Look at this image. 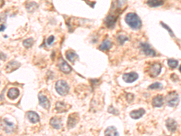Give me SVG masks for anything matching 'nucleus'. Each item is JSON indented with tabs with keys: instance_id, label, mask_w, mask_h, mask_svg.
<instances>
[{
	"instance_id": "obj_1",
	"label": "nucleus",
	"mask_w": 181,
	"mask_h": 136,
	"mask_svg": "<svg viewBox=\"0 0 181 136\" xmlns=\"http://www.w3.org/2000/svg\"><path fill=\"white\" fill-rule=\"evenodd\" d=\"M117 6H112L113 8H114V12L110 10L111 13L109 14L104 19V24L109 29H112L115 27L117 19L121 14V8L120 7V6L123 3V2L117 1Z\"/></svg>"
},
{
	"instance_id": "obj_2",
	"label": "nucleus",
	"mask_w": 181,
	"mask_h": 136,
	"mask_svg": "<svg viewBox=\"0 0 181 136\" xmlns=\"http://www.w3.org/2000/svg\"><path fill=\"white\" fill-rule=\"evenodd\" d=\"M125 21L134 30H138L142 27V21L138 15L135 13H128L125 16Z\"/></svg>"
},
{
	"instance_id": "obj_3",
	"label": "nucleus",
	"mask_w": 181,
	"mask_h": 136,
	"mask_svg": "<svg viewBox=\"0 0 181 136\" xmlns=\"http://www.w3.org/2000/svg\"><path fill=\"white\" fill-rule=\"evenodd\" d=\"M56 92L60 96H66L69 93L70 87L68 84L63 80H59L56 82L55 85Z\"/></svg>"
},
{
	"instance_id": "obj_4",
	"label": "nucleus",
	"mask_w": 181,
	"mask_h": 136,
	"mask_svg": "<svg viewBox=\"0 0 181 136\" xmlns=\"http://www.w3.org/2000/svg\"><path fill=\"white\" fill-rule=\"evenodd\" d=\"M162 70V65L159 62H155L150 65L147 69V73L151 78H155L159 75Z\"/></svg>"
},
{
	"instance_id": "obj_5",
	"label": "nucleus",
	"mask_w": 181,
	"mask_h": 136,
	"mask_svg": "<svg viewBox=\"0 0 181 136\" xmlns=\"http://www.w3.org/2000/svg\"><path fill=\"white\" fill-rule=\"evenodd\" d=\"M179 96L176 92H170L167 96V102L170 107H176L179 103Z\"/></svg>"
},
{
	"instance_id": "obj_6",
	"label": "nucleus",
	"mask_w": 181,
	"mask_h": 136,
	"mask_svg": "<svg viewBox=\"0 0 181 136\" xmlns=\"http://www.w3.org/2000/svg\"><path fill=\"white\" fill-rule=\"evenodd\" d=\"M0 128H3L6 133H12L15 130V125L9 122L7 119H4L2 122H0Z\"/></svg>"
},
{
	"instance_id": "obj_7",
	"label": "nucleus",
	"mask_w": 181,
	"mask_h": 136,
	"mask_svg": "<svg viewBox=\"0 0 181 136\" xmlns=\"http://www.w3.org/2000/svg\"><path fill=\"white\" fill-rule=\"evenodd\" d=\"M58 67L61 72L65 74H69L72 71V68L62 58H60L58 61Z\"/></svg>"
},
{
	"instance_id": "obj_8",
	"label": "nucleus",
	"mask_w": 181,
	"mask_h": 136,
	"mask_svg": "<svg viewBox=\"0 0 181 136\" xmlns=\"http://www.w3.org/2000/svg\"><path fill=\"white\" fill-rule=\"evenodd\" d=\"M140 47L141 48L143 52L146 56H152V57H154L156 56V52L151 48L150 44H149L148 43L141 42L140 44Z\"/></svg>"
},
{
	"instance_id": "obj_9",
	"label": "nucleus",
	"mask_w": 181,
	"mask_h": 136,
	"mask_svg": "<svg viewBox=\"0 0 181 136\" xmlns=\"http://www.w3.org/2000/svg\"><path fill=\"white\" fill-rule=\"evenodd\" d=\"M79 120V116L76 112L71 114L68 119L67 127L68 128H73L75 127Z\"/></svg>"
},
{
	"instance_id": "obj_10",
	"label": "nucleus",
	"mask_w": 181,
	"mask_h": 136,
	"mask_svg": "<svg viewBox=\"0 0 181 136\" xmlns=\"http://www.w3.org/2000/svg\"><path fill=\"white\" fill-rule=\"evenodd\" d=\"M138 73L135 72H131L128 73H125L123 76V79L126 83L130 84L137 81L138 79Z\"/></svg>"
},
{
	"instance_id": "obj_11",
	"label": "nucleus",
	"mask_w": 181,
	"mask_h": 136,
	"mask_svg": "<svg viewBox=\"0 0 181 136\" xmlns=\"http://www.w3.org/2000/svg\"><path fill=\"white\" fill-rule=\"evenodd\" d=\"M20 66H21V64L18 62L15 61H10L6 65V72L10 73L14 72L15 70H17Z\"/></svg>"
},
{
	"instance_id": "obj_12",
	"label": "nucleus",
	"mask_w": 181,
	"mask_h": 136,
	"mask_svg": "<svg viewBox=\"0 0 181 136\" xmlns=\"http://www.w3.org/2000/svg\"><path fill=\"white\" fill-rule=\"evenodd\" d=\"M146 113V111L143 108L133 110L130 112V116L133 119H139L142 118Z\"/></svg>"
},
{
	"instance_id": "obj_13",
	"label": "nucleus",
	"mask_w": 181,
	"mask_h": 136,
	"mask_svg": "<svg viewBox=\"0 0 181 136\" xmlns=\"http://www.w3.org/2000/svg\"><path fill=\"white\" fill-rule=\"evenodd\" d=\"M166 126L169 131L173 132L176 130L177 124L175 120L171 118H168L166 122Z\"/></svg>"
},
{
	"instance_id": "obj_14",
	"label": "nucleus",
	"mask_w": 181,
	"mask_h": 136,
	"mask_svg": "<svg viewBox=\"0 0 181 136\" xmlns=\"http://www.w3.org/2000/svg\"><path fill=\"white\" fill-rule=\"evenodd\" d=\"M39 104L45 109L49 110L50 107V103L48 98L43 95H39Z\"/></svg>"
},
{
	"instance_id": "obj_15",
	"label": "nucleus",
	"mask_w": 181,
	"mask_h": 136,
	"mask_svg": "<svg viewBox=\"0 0 181 136\" xmlns=\"http://www.w3.org/2000/svg\"><path fill=\"white\" fill-rule=\"evenodd\" d=\"M27 116L29 120L32 123H36L39 122L40 118L39 116L35 111H28L27 112Z\"/></svg>"
},
{
	"instance_id": "obj_16",
	"label": "nucleus",
	"mask_w": 181,
	"mask_h": 136,
	"mask_svg": "<svg viewBox=\"0 0 181 136\" xmlns=\"http://www.w3.org/2000/svg\"><path fill=\"white\" fill-rule=\"evenodd\" d=\"M164 104V97L162 95H157L152 100V105L154 107L160 108Z\"/></svg>"
},
{
	"instance_id": "obj_17",
	"label": "nucleus",
	"mask_w": 181,
	"mask_h": 136,
	"mask_svg": "<svg viewBox=\"0 0 181 136\" xmlns=\"http://www.w3.org/2000/svg\"><path fill=\"white\" fill-rule=\"evenodd\" d=\"M66 58L68 60H69L73 64L76 61H77L79 58L77 54L72 50H68L66 52Z\"/></svg>"
},
{
	"instance_id": "obj_18",
	"label": "nucleus",
	"mask_w": 181,
	"mask_h": 136,
	"mask_svg": "<svg viewBox=\"0 0 181 136\" xmlns=\"http://www.w3.org/2000/svg\"><path fill=\"white\" fill-rule=\"evenodd\" d=\"M50 125L54 128H55L56 129H59L62 126V123L61 119L59 118H57L56 116L52 118L50 121Z\"/></svg>"
},
{
	"instance_id": "obj_19",
	"label": "nucleus",
	"mask_w": 181,
	"mask_h": 136,
	"mask_svg": "<svg viewBox=\"0 0 181 136\" xmlns=\"http://www.w3.org/2000/svg\"><path fill=\"white\" fill-rule=\"evenodd\" d=\"M68 105L66 104L63 102H57L56 104V109L57 112H65L69 109L70 107H68Z\"/></svg>"
},
{
	"instance_id": "obj_20",
	"label": "nucleus",
	"mask_w": 181,
	"mask_h": 136,
	"mask_svg": "<svg viewBox=\"0 0 181 136\" xmlns=\"http://www.w3.org/2000/svg\"><path fill=\"white\" fill-rule=\"evenodd\" d=\"M112 42L108 39L104 40L99 47V49L102 51H108L112 47Z\"/></svg>"
},
{
	"instance_id": "obj_21",
	"label": "nucleus",
	"mask_w": 181,
	"mask_h": 136,
	"mask_svg": "<svg viewBox=\"0 0 181 136\" xmlns=\"http://www.w3.org/2000/svg\"><path fill=\"white\" fill-rule=\"evenodd\" d=\"M19 95V90L16 88H12L9 89L7 93V96L10 99H15Z\"/></svg>"
},
{
	"instance_id": "obj_22",
	"label": "nucleus",
	"mask_w": 181,
	"mask_h": 136,
	"mask_svg": "<svg viewBox=\"0 0 181 136\" xmlns=\"http://www.w3.org/2000/svg\"><path fill=\"white\" fill-rule=\"evenodd\" d=\"M105 136H119L117 129L114 126H109L105 131Z\"/></svg>"
},
{
	"instance_id": "obj_23",
	"label": "nucleus",
	"mask_w": 181,
	"mask_h": 136,
	"mask_svg": "<svg viewBox=\"0 0 181 136\" xmlns=\"http://www.w3.org/2000/svg\"><path fill=\"white\" fill-rule=\"evenodd\" d=\"M164 2L163 1H153V0H150L146 2V4L151 7H157L161 6L164 4Z\"/></svg>"
},
{
	"instance_id": "obj_24",
	"label": "nucleus",
	"mask_w": 181,
	"mask_h": 136,
	"mask_svg": "<svg viewBox=\"0 0 181 136\" xmlns=\"http://www.w3.org/2000/svg\"><path fill=\"white\" fill-rule=\"evenodd\" d=\"M38 5L34 2H30L26 4V8L29 12H33L38 8Z\"/></svg>"
},
{
	"instance_id": "obj_25",
	"label": "nucleus",
	"mask_w": 181,
	"mask_h": 136,
	"mask_svg": "<svg viewBox=\"0 0 181 136\" xmlns=\"http://www.w3.org/2000/svg\"><path fill=\"white\" fill-rule=\"evenodd\" d=\"M34 44V39L32 38L27 39L23 41V45L26 48H30L33 46Z\"/></svg>"
},
{
	"instance_id": "obj_26",
	"label": "nucleus",
	"mask_w": 181,
	"mask_h": 136,
	"mask_svg": "<svg viewBox=\"0 0 181 136\" xmlns=\"http://www.w3.org/2000/svg\"><path fill=\"white\" fill-rule=\"evenodd\" d=\"M168 65L171 69H174L178 65V61L173 59H169L168 60Z\"/></svg>"
},
{
	"instance_id": "obj_27",
	"label": "nucleus",
	"mask_w": 181,
	"mask_h": 136,
	"mask_svg": "<svg viewBox=\"0 0 181 136\" xmlns=\"http://www.w3.org/2000/svg\"><path fill=\"white\" fill-rule=\"evenodd\" d=\"M160 24L161 25V26H162L163 28H164L165 29H166V30H167V32L169 33V35H170L171 37H172V38H175V36H174V34L173 30L171 29V28H170L168 26H167L166 24H165L164 22H160Z\"/></svg>"
},
{
	"instance_id": "obj_28",
	"label": "nucleus",
	"mask_w": 181,
	"mask_h": 136,
	"mask_svg": "<svg viewBox=\"0 0 181 136\" xmlns=\"http://www.w3.org/2000/svg\"><path fill=\"white\" fill-rule=\"evenodd\" d=\"M129 38L124 35H120L117 38V41L120 45H123L125 42L127 41Z\"/></svg>"
},
{
	"instance_id": "obj_29",
	"label": "nucleus",
	"mask_w": 181,
	"mask_h": 136,
	"mask_svg": "<svg viewBox=\"0 0 181 136\" xmlns=\"http://www.w3.org/2000/svg\"><path fill=\"white\" fill-rule=\"evenodd\" d=\"M163 85L160 82H155L152 84H151L149 88L150 89H162Z\"/></svg>"
},
{
	"instance_id": "obj_30",
	"label": "nucleus",
	"mask_w": 181,
	"mask_h": 136,
	"mask_svg": "<svg viewBox=\"0 0 181 136\" xmlns=\"http://www.w3.org/2000/svg\"><path fill=\"white\" fill-rule=\"evenodd\" d=\"M107 111L109 113H111V114L115 115H118V111L116 109H115L112 106H109Z\"/></svg>"
},
{
	"instance_id": "obj_31",
	"label": "nucleus",
	"mask_w": 181,
	"mask_h": 136,
	"mask_svg": "<svg viewBox=\"0 0 181 136\" xmlns=\"http://www.w3.org/2000/svg\"><path fill=\"white\" fill-rule=\"evenodd\" d=\"M54 41V36L52 35L50 36L48 39H47V44L48 45H50L53 44V42Z\"/></svg>"
},
{
	"instance_id": "obj_32",
	"label": "nucleus",
	"mask_w": 181,
	"mask_h": 136,
	"mask_svg": "<svg viewBox=\"0 0 181 136\" xmlns=\"http://www.w3.org/2000/svg\"><path fill=\"white\" fill-rule=\"evenodd\" d=\"M6 58H7V56L4 53H3L2 52H0V59L5 61L6 59Z\"/></svg>"
},
{
	"instance_id": "obj_33",
	"label": "nucleus",
	"mask_w": 181,
	"mask_h": 136,
	"mask_svg": "<svg viewBox=\"0 0 181 136\" xmlns=\"http://www.w3.org/2000/svg\"><path fill=\"white\" fill-rule=\"evenodd\" d=\"M86 3L90 6L93 8L94 7L95 4H96V2H90V1H86Z\"/></svg>"
},
{
	"instance_id": "obj_34",
	"label": "nucleus",
	"mask_w": 181,
	"mask_h": 136,
	"mask_svg": "<svg viewBox=\"0 0 181 136\" xmlns=\"http://www.w3.org/2000/svg\"><path fill=\"white\" fill-rule=\"evenodd\" d=\"M6 29V26L4 24L0 26V32H3Z\"/></svg>"
},
{
	"instance_id": "obj_35",
	"label": "nucleus",
	"mask_w": 181,
	"mask_h": 136,
	"mask_svg": "<svg viewBox=\"0 0 181 136\" xmlns=\"http://www.w3.org/2000/svg\"><path fill=\"white\" fill-rule=\"evenodd\" d=\"M4 4V2L3 1H0V7H2Z\"/></svg>"
}]
</instances>
